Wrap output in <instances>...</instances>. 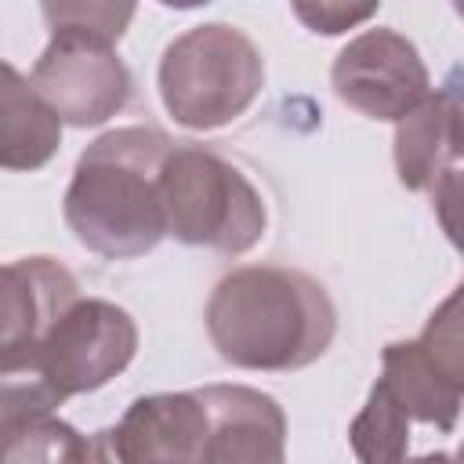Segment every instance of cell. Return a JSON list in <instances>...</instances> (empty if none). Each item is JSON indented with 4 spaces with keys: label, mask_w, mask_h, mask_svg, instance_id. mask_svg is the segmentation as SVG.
I'll return each instance as SVG.
<instances>
[{
    "label": "cell",
    "mask_w": 464,
    "mask_h": 464,
    "mask_svg": "<svg viewBox=\"0 0 464 464\" xmlns=\"http://www.w3.org/2000/svg\"><path fill=\"white\" fill-rule=\"evenodd\" d=\"M203 319L225 362L261 373L312 366L337 334V308L326 286L276 265H243L221 276Z\"/></svg>",
    "instance_id": "6da1fadb"
},
{
    "label": "cell",
    "mask_w": 464,
    "mask_h": 464,
    "mask_svg": "<svg viewBox=\"0 0 464 464\" xmlns=\"http://www.w3.org/2000/svg\"><path fill=\"white\" fill-rule=\"evenodd\" d=\"M174 141L160 127H116L94 138L72 170L62 218L80 246L109 261L149 254L167 236L163 167Z\"/></svg>",
    "instance_id": "7a4b0ae2"
},
{
    "label": "cell",
    "mask_w": 464,
    "mask_h": 464,
    "mask_svg": "<svg viewBox=\"0 0 464 464\" xmlns=\"http://www.w3.org/2000/svg\"><path fill=\"white\" fill-rule=\"evenodd\" d=\"M134 352V319L105 297H80L33 352L0 366L4 428L51 417L65 399L98 392L130 366Z\"/></svg>",
    "instance_id": "3957f363"
},
{
    "label": "cell",
    "mask_w": 464,
    "mask_h": 464,
    "mask_svg": "<svg viewBox=\"0 0 464 464\" xmlns=\"http://www.w3.org/2000/svg\"><path fill=\"white\" fill-rule=\"evenodd\" d=\"M156 83L163 109L178 127L218 130L257 102L265 87V58L243 29L207 22L167 44Z\"/></svg>",
    "instance_id": "277c9868"
},
{
    "label": "cell",
    "mask_w": 464,
    "mask_h": 464,
    "mask_svg": "<svg viewBox=\"0 0 464 464\" xmlns=\"http://www.w3.org/2000/svg\"><path fill=\"white\" fill-rule=\"evenodd\" d=\"M163 210L167 236L228 257L254 250L268 225L261 192L246 174L199 145H174L163 167Z\"/></svg>",
    "instance_id": "5b68a950"
},
{
    "label": "cell",
    "mask_w": 464,
    "mask_h": 464,
    "mask_svg": "<svg viewBox=\"0 0 464 464\" xmlns=\"http://www.w3.org/2000/svg\"><path fill=\"white\" fill-rule=\"evenodd\" d=\"M29 83L69 127H98L112 120L134 91L116 44L76 25H51V40L36 58Z\"/></svg>",
    "instance_id": "8992f818"
},
{
    "label": "cell",
    "mask_w": 464,
    "mask_h": 464,
    "mask_svg": "<svg viewBox=\"0 0 464 464\" xmlns=\"http://www.w3.org/2000/svg\"><path fill=\"white\" fill-rule=\"evenodd\" d=\"M330 83L344 105L388 123L406 120L431 94V76L413 40L384 25L366 29L341 47Z\"/></svg>",
    "instance_id": "52a82bcc"
},
{
    "label": "cell",
    "mask_w": 464,
    "mask_h": 464,
    "mask_svg": "<svg viewBox=\"0 0 464 464\" xmlns=\"http://www.w3.org/2000/svg\"><path fill=\"white\" fill-rule=\"evenodd\" d=\"M207 410V439L199 464H286L283 406L246 384L196 388Z\"/></svg>",
    "instance_id": "ba28073f"
},
{
    "label": "cell",
    "mask_w": 464,
    "mask_h": 464,
    "mask_svg": "<svg viewBox=\"0 0 464 464\" xmlns=\"http://www.w3.org/2000/svg\"><path fill=\"white\" fill-rule=\"evenodd\" d=\"M105 435L116 464H199L207 410L196 392L141 395Z\"/></svg>",
    "instance_id": "9c48e42d"
},
{
    "label": "cell",
    "mask_w": 464,
    "mask_h": 464,
    "mask_svg": "<svg viewBox=\"0 0 464 464\" xmlns=\"http://www.w3.org/2000/svg\"><path fill=\"white\" fill-rule=\"evenodd\" d=\"M80 301V286L54 257H18L4 265V362L22 359Z\"/></svg>",
    "instance_id": "30bf717a"
},
{
    "label": "cell",
    "mask_w": 464,
    "mask_h": 464,
    "mask_svg": "<svg viewBox=\"0 0 464 464\" xmlns=\"http://www.w3.org/2000/svg\"><path fill=\"white\" fill-rule=\"evenodd\" d=\"M395 174L410 192H431V185L460 160V120H457V94L446 83L442 91L428 94L406 120L395 123Z\"/></svg>",
    "instance_id": "8fae6325"
},
{
    "label": "cell",
    "mask_w": 464,
    "mask_h": 464,
    "mask_svg": "<svg viewBox=\"0 0 464 464\" xmlns=\"http://www.w3.org/2000/svg\"><path fill=\"white\" fill-rule=\"evenodd\" d=\"M62 145L58 112L33 91L11 62L4 65L0 87V163L7 170H40Z\"/></svg>",
    "instance_id": "7c38bea8"
},
{
    "label": "cell",
    "mask_w": 464,
    "mask_h": 464,
    "mask_svg": "<svg viewBox=\"0 0 464 464\" xmlns=\"http://www.w3.org/2000/svg\"><path fill=\"white\" fill-rule=\"evenodd\" d=\"M381 381L395 392V399L402 402V410L410 413V420L431 424L439 431H453L460 402L435 373L431 366L420 359L413 341H392L381 352Z\"/></svg>",
    "instance_id": "4fadbf2b"
},
{
    "label": "cell",
    "mask_w": 464,
    "mask_h": 464,
    "mask_svg": "<svg viewBox=\"0 0 464 464\" xmlns=\"http://www.w3.org/2000/svg\"><path fill=\"white\" fill-rule=\"evenodd\" d=\"M4 464H116L109 435H80L58 417L4 428Z\"/></svg>",
    "instance_id": "5bb4252c"
},
{
    "label": "cell",
    "mask_w": 464,
    "mask_h": 464,
    "mask_svg": "<svg viewBox=\"0 0 464 464\" xmlns=\"http://www.w3.org/2000/svg\"><path fill=\"white\" fill-rule=\"evenodd\" d=\"M348 442L359 464H406L410 413L381 377L370 388L366 406L348 424Z\"/></svg>",
    "instance_id": "9a60e30c"
},
{
    "label": "cell",
    "mask_w": 464,
    "mask_h": 464,
    "mask_svg": "<svg viewBox=\"0 0 464 464\" xmlns=\"http://www.w3.org/2000/svg\"><path fill=\"white\" fill-rule=\"evenodd\" d=\"M420 359L431 366V373L464 399V279L457 290L428 315L420 337H413Z\"/></svg>",
    "instance_id": "2e32d148"
},
{
    "label": "cell",
    "mask_w": 464,
    "mask_h": 464,
    "mask_svg": "<svg viewBox=\"0 0 464 464\" xmlns=\"http://www.w3.org/2000/svg\"><path fill=\"white\" fill-rule=\"evenodd\" d=\"M40 11L47 25H76L112 44H120V36L134 18V4H44Z\"/></svg>",
    "instance_id": "e0dca14e"
},
{
    "label": "cell",
    "mask_w": 464,
    "mask_h": 464,
    "mask_svg": "<svg viewBox=\"0 0 464 464\" xmlns=\"http://www.w3.org/2000/svg\"><path fill=\"white\" fill-rule=\"evenodd\" d=\"M431 210L446 232V239L464 254V170L450 167L431 185Z\"/></svg>",
    "instance_id": "ac0fdd59"
},
{
    "label": "cell",
    "mask_w": 464,
    "mask_h": 464,
    "mask_svg": "<svg viewBox=\"0 0 464 464\" xmlns=\"http://www.w3.org/2000/svg\"><path fill=\"white\" fill-rule=\"evenodd\" d=\"M294 14L312 29V33H344L366 18L377 14V4H362V7H352V4H294Z\"/></svg>",
    "instance_id": "d6986e66"
},
{
    "label": "cell",
    "mask_w": 464,
    "mask_h": 464,
    "mask_svg": "<svg viewBox=\"0 0 464 464\" xmlns=\"http://www.w3.org/2000/svg\"><path fill=\"white\" fill-rule=\"evenodd\" d=\"M453 87V94H457V120H460V156H464V83L457 87V83H450Z\"/></svg>",
    "instance_id": "ffe728a7"
},
{
    "label": "cell",
    "mask_w": 464,
    "mask_h": 464,
    "mask_svg": "<svg viewBox=\"0 0 464 464\" xmlns=\"http://www.w3.org/2000/svg\"><path fill=\"white\" fill-rule=\"evenodd\" d=\"M406 464H453V457L450 453H424V457H413Z\"/></svg>",
    "instance_id": "44dd1931"
},
{
    "label": "cell",
    "mask_w": 464,
    "mask_h": 464,
    "mask_svg": "<svg viewBox=\"0 0 464 464\" xmlns=\"http://www.w3.org/2000/svg\"><path fill=\"white\" fill-rule=\"evenodd\" d=\"M457 14H460V18H464V4H457Z\"/></svg>",
    "instance_id": "7402d4cb"
}]
</instances>
